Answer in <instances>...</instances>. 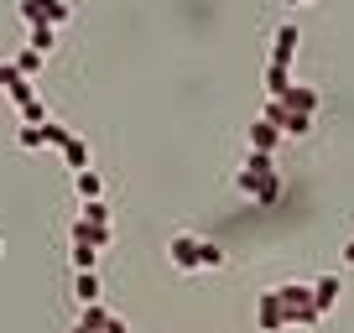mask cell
<instances>
[{"label": "cell", "mask_w": 354, "mask_h": 333, "mask_svg": "<svg viewBox=\"0 0 354 333\" xmlns=\"http://www.w3.org/2000/svg\"><path fill=\"white\" fill-rule=\"evenodd\" d=\"M240 193H250L255 198V209H271V203L281 198V178H277V162L271 156H261V151H250L245 156V166H240Z\"/></svg>", "instance_id": "cell-1"}, {"label": "cell", "mask_w": 354, "mask_h": 333, "mask_svg": "<svg viewBox=\"0 0 354 333\" xmlns=\"http://www.w3.org/2000/svg\"><path fill=\"white\" fill-rule=\"evenodd\" d=\"M16 11H21L26 26H63V21H73V6H68V0H16Z\"/></svg>", "instance_id": "cell-2"}, {"label": "cell", "mask_w": 354, "mask_h": 333, "mask_svg": "<svg viewBox=\"0 0 354 333\" xmlns=\"http://www.w3.org/2000/svg\"><path fill=\"white\" fill-rule=\"evenodd\" d=\"M287 110H297V115H318V104H323V94L318 89H302V84H287V89L277 94Z\"/></svg>", "instance_id": "cell-3"}, {"label": "cell", "mask_w": 354, "mask_h": 333, "mask_svg": "<svg viewBox=\"0 0 354 333\" xmlns=\"http://www.w3.org/2000/svg\"><path fill=\"white\" fill-rule=\"evenodd\" d=\"M198 234H172V266L177 271H198Z\"/></svg>", "instance_id": "cell-4"}, {"label": "cell", "mask_w": 354, "mask_h": 333, "mask_svg": "<svg viewBox=\"0 0 354 333\" xmlns=\"http://www.w3.org/2000/svg\"><path fill=\"white\" fill-rule=\"evenodd\" d=\"M0 89L11 94V99H16V104H26V99H37V94H32V78H21V73H16V68H11V63H0Z\"/></svg>", "instance_id": "cell-5"}, {"label": "cell", "mask_w": 354, "mask_h": 333, "mask_svg": "<svg viewBox=\"0 0 354 333\" xmlns=\"http://www.w3.org/2000/svg\"><path fill=\"white\" fill-rule=\"evenodd\" d=\"M297 42H302V37H297V26H277V47H271V63H281V68H292V53H297Z\"/></svg>", "instance_id": "cell-6"}, {"label": "cell", "mask_w": 354, "mask_h": 333, "mask_svg": "<svg viewBox=\"0 0 354 333\" xmlns=\"http://www.w3.org/2000/svg\"><path fill=\"white\" fill-rule=\"evenodd\" d=\"M277 141H281V131H277L271 120H255V125H250V151L271 156V151H277Z\"/></svg>", "instance_id": "cell-7"}, {"label": "cell", "mask_w": 354, "mask_h": 333, "mask_svg": "<svg viewBox=\"0 0 354 333\" xmlns=\"http://www.w3.org/2000/svg\"><path fill=\"white\" fill-rule=\"evenodd\" d=\"M339 292H344V281H339V276H318V281H313V307L328 312L333 302H339Z\"/></svg>", "instance_id": "cell-8"}, {"label": "cell", "mask_w": 354, "mask_h": 333, "mask_svg": "<svg viewBox=\"0 0 354 333\" xmlns=\"http://www.w3.org/2000/svg\"><path fill=\"white\" fill-rule=\"evenodd\" d=\"M255 318H261V328H266V333H281V328H287V318H281V307H277V297H271V292L255 302Z\"/></svg>", "instance_id": "cell-9"}, {"label": "cell", "mask_w": 354, "mask_h": 333, "mask_svg": "<svg viewBox=\"0 0 354 333\" xmlns=\"http://www.w3.org/2000/svg\"><path fill=\"white\" fill-rule=\"evenodd\" d=\"M73 297H78V307L100 302V271H78L73 276Z\"/></svg>", "instance_id": "cell-10"}, {"label": "cell", "mask_w": 354, "mask_h": 333, "mask_svg": "<svg viewBox=\"0 0 354 333\" xmlns=\"http://www.w3.org/2000/svg\"><path fill=\"white\" fill-rule=\"evenodd\" d=\"M26 47H32L37 57H47L57 47V26H26Z\"/></svg>", "instance_id": "cell-11"}, {"label": "cell", "mask_w": 354, "mask_h": 333, "mask_svg": "<svg viewBox=\"0 0 354 333\" xmlns=\"http://www.w3.org/2000/svg\"><path fill=\"white\" fill-rule=\"evenodd\" d=\"M104 323H110V312H104L100 302H88V307L78 312V328L73 333H104Z\"/></svg>", "instance_id": "cell-12"}, {"label": "cell", "mask_w": 354, "mask_h": 333, "mask_svg": "<svg viewBox=\"0 0 354 333\" xmlns=\"http://www.w3.org/2000/svg\"><path fill=\"white\" fill-rule=\"evenodd\" d=\"M277 131H281V135H308V131H313V115H297V110H287V104H281Z\"/></svg>", "instance_id": "cell-13"}, {"label": "cell", "mask_w": 354, "mask_h": 333, "mask_svg": "<svg viewBox=\"0 0 354 333\" xmlns=\"http://www.w3.org/2000/svg\"><path fill=\"white\" fill-rule=\"evenodd\" d=\"M63 162L73 166V172L88 166V141H84V135H68V141H63Z\"/></svg>", "instance_id": "cell-14"}, {"label": "cell", "mask_w": 354, "mask_h": 333, "mask_svg": "<svg viewBox=\"0 0 354 333\" xmlns=\"http://www.w3.org/2000/svg\"><path fill=\"white\" fill-rule=\"evenodd\" d=\"M73 188H78V198H84V203H94L104 182H100V172H94V166H84V172H73Z\"/></svg>", "instance_id": "cell-15"}, {"label": "cell", "mask_w": 354, "mask_h": 333, "mask_svg": "<svg viewBox=\"0 0 354 333\" xmlns=\"http://www.w3.org/2000/svg\"><path fill=\"white\" fill-rule=\"evenodd\" d=\"M292 84V68H281V63H266V94H271V99H277L281 89H287Z\"/></svg>", "instance_id": "cell-16"}, {"label": "cell", "mask_w": 354, "mask_h": 333, "mask_svg": "<svg viewBox=\"0 0 354 333\" xmlns=\"http://www.w3.org/2000/svg\"><path fill=\"white\" fill-rule=\"evenodd\" d=\"M219 266H224V245L203 240V245H198V271H219Z\"/></svg>", "instance_id": "cell-17"}, {"label": "cell", "mask_w": 354, "mask_h": 333, "mask_svg": "<svg viewBox=\"0 0 354 333\" xmlns=\"http://www.w3.org/2000/svg\"><path fill=\"white\" fill-rule=\"evenodd\" d=\"M94 266H100V250L84 245V240H73V271H94Z\"/></svg>", "instance_id": "cell-18"}, {"label": "cell", "mask_w": 354, "mask_h": 333, "mask_svg": "<svg viewBox=\"0 0 354 333\" xmlns=\"http://www.w3.org/2000/svg\"><path fill=\"white\" fill-rule=\"evenodd\" d=\"M47 120H53V115H47L42 99H26V104H21V125H47Z\"/></svg>", "instance_id": "cell-19"}, {"label": "cell", "mask_w": 354, "mask_h": 333, "mask_svg": "<svg viewBox=\"0 0 354 333\" xmlns=\"http://www.w3.org/2000/svg\"><path fill=\"white\" fill-rule=\"evenodd\" d=\"M84 224H110V203L104 198H94V203H84V213H78Z\"/></svg>", "instance_id": "cell-20"}, {"label": "cell", "mask_w": 354, "mask_h": 333, "mask_svg": "<svg viewBox=\"0 0 354 333\" xmlns=\"http://www.w3.org/2000/svg\"><path fill=\"white\" fill-rule=\"evenodd\" d=\"M16 146H26V151L47 146V141H42V125H21V131H16Z\"/></svg>", "instance_id": "cell-21"}, {"label": "cell", "mask_w": 354, "mask_h": 333, "mask_svg": "<svg viewBox=\"0 0 354 333\" xmlns=\"http://www.w3.org/2000/svg\"><path fill=\"white\" fill-rule=\"evenodd\" d=\"M11 68H16V73H21V78H32L37 68H42V57H37L32 47H26V53H16V63H11Z\"/></svg>", "instance_id": "cell-22"}, {"label": "cell", "mask_w": 354, "mask_h": 333, "mask_svg": "<svg viewBox=\"0 0 354 333\" xmlns=\"http://www.w3.org/2000/svg\"><path fill=\"white\" fill-rule=\"evenodd\" d=\"M68 135H73V131H68V125H57V120H47V125H42V141H53V146H63Z\"/></svg>", "instance_id": "cell-23"}, {"label": "cell", "mask_w": 354, "mask_h": 333, "mask_svg": "<svg viewBox=\"0 0 354 333\" xmlns=\"http://www.w3.org/2000/svg\"><path fill=\"white\" fill-rule=\"evenodd\" d=\"M344 260H349V266H354V240H349V250H344Z\"/></svg>", "instance_id": "cell-24"}, {"label": "cell", "mask_w": 354, "mask_h": 333, "mask_svg": "<svg viewBox=\"0 0 354 333\" xmlns=\"http://www.w3.org/2000/svg\"><path fill=\"white\" fill-rule=\"evenodd\" d=\"M287 6H302V0H287Z\"/></svg>", "instance_id": "cell-25"}]
</instances>
